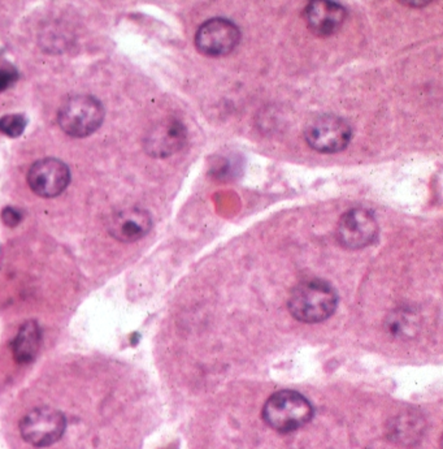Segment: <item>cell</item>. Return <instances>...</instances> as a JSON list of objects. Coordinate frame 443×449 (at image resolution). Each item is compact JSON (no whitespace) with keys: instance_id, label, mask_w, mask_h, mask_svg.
Wrapping results in <instances>:
<instances>
[{"instance_id":"1","label":"cell","mask_w":443,"mask_h":449,"mask_svg":"<svg viewBox=\"0 0 443 449\" xmlns=\"http://www.w3.org/2000/svg\"><path fill=\"white\" fill-rule=\"evenodd\" d=\"M337 305V293L333 287L318 279L295 285L288 301L290 314L299 322L309 324L327 321L336 312Z\"/></svg>"},{"instance_id":"2","label":"cell","mask_w":443,"mask_h":449,"mask_svg":"<svg viewBox=\"0 0 443 449\" xmlns=\"http://www.w3.org/2000/svg\"><path fill=\"white\" fill-rule=\"evenodd\" d=\"M313 408L303 395L283 390L270 396L263 408V420L270 429L291 432L303 427L312 420Z\"/></svg>"},{"instance_id":"3","label":"cell","mask_w":443,"mask_h":449,"mask_svg":"<svg viewBox=\"0 0 443 449\" xmlns=\"http://www.w3.org/2000/svg\"><path fill=\"white\" fill-rule=\"evenodd\" d=\"M103 105L93 96H73L64 100L58 112V123L68 136L85 138L97 132L104 121Z\"/></svg>"},{"instance_id":"4","label":"cell","mask_w":443,"mask_h":449,"mask_svg":"<svg viewBox=\"0 0 443 449\" xmlns=\"http://www.w3.org/2000/svg\"><path fill=\"white\" fill-rule=\"evenodd\" d=\"M67 420L59 410L42 406L29 411L20 420L21 438L37 448H46L63 438Z\"/></svg>"},{"instance_id":"5","label":"cell","mask_w":443,"mask_h":449,"mask_svg":"<svg viewBox=\"0 0 443 449\" xmlns=\"http://www.w3.org/2000/svg\"><path fill=\"white\" fill-rule=\"evenodd\" d=\"M304 138L315 151L337 154L348 146L352 138V129L345 119L337 115H320L307 124Z\"/></svg>"},{"instance_id":"6","label":"cell","mask_w":443,"mask_h":449,"mask_svg":"<svg viewBox=\"0 0 443 449\" xmlns=\"http://www.w3.org/2000/svg\"><path fill=\"white\" fill-rule=\"evenodd\" d=\"M241 40V30L228 19L216 17L201 25L195 34L196 50L211 58H219L231 54Z\"/></svg>"},{"instance_id":"7","label":"cell","mask_w":443,"mask_h":449,"mask_svg":"<svg viewBox=\"0 0 443 449\" xmlns=\"http://www.w3.org/2000/svg\"><path fill=\"white\" fill-rule=\"evenodd\" d=\"M336 234L338 243L348 250L366 248L373 244L378 236L376 216L368 208H351L341 216Z\"/></svg>"},{"instance_id":"8","label":"cell","mask_w":443,"mask_h":449,"mask_svg":"<svg viewBox=\"0 0 443 449\" xmlns=\"http://www.w3.org/2000/svg\"><path fill=\"white\" fill-rule=\"evenodd\" d=\"M187 139V129L181 120L165 117L148 129L143 138V149L153 158L164 159L182 150Z\"/></svg>"},{"instance_id":"9","label":"cell","mask_w":443,"mask_h":449,"mask_svg":"<svg viewBox=\"0 0 443 449\" xmlns=\"http://www.w3.org/2000/svg\"><path fill=\"white\" fill-rule=\"evenodd\" d=\"M30 189L43 198L61 195L70 183V171L64 162L56 158L37 160L28 172Z\"/></svg>"},{"instance_id":"10","label":"cell","mask_w":443,"mask_h":449,"mask_svg":"<svg viewBox=\"0 0 443 449\" xmlns=\"http://www.w3.org/2000/svg\"><path fill=\"white\" fill-rule=\"evenodd\" d=\"M107 228L117 241L135 243L151 231L153 219L143 208L130 207L112 215Z\"/></svg>"},{"instance_id":"11","label":"cell","mask_w":443,"mask_h":449,"mask_svg":"<svg viewBox=\"0 0 443 449\" xmlns=\"http://www.w3.org/2000/svg\"><path fill=\"white\" fill-rule=\"evenodd\" d=\"M309 29L318 37H329L342 28L347 10L334 1H311L303 10Z\"/></svg>"},{"instance_id":"12","label":"cell","mask_w":443,"mask_h":449,"mask_svg":"<svg viewBox=\"0 0 443 449\" xmlns=\"http://www.w3.org/2000/svg\"><path fill=\"white\" fill-rule=\"evenodd\" d=\"M40 342L42 337L38 323L36 321L24 323L10 344L15 361L22 365L34 361L40 348Z\"/></svg>"},{"instance_id":"13","label":"cell","mask_w":443,"mask_h":449,"mask_svg":"<svg viewBox=\"0 0 443 449\" xmlns=\"http://www.w3.org/2000/svg\"><path fill=\"white\" fill-rule=\"evenodd\" d=\"M386 328L395 337H412L419 328V323L414 314L401 312L389 317Z\"/></svg>"},{"instance_id":"14","label":"cell","mask_w":443,"mask_h":449,"mask_svg":"<svg viewBox=\"0 0 443 449\" xmlns=\"http://www.w3.org/2000/svg\"><path fill=\"white\" fill-rule=\"evenodd\" d=\"M421 418L414 416V413H407L396 420L394 427L391 429L393 435L398 438V440L405 441H412L414 438L420 436L423 429V422Z\"/></svg>"},{"instance_id":"15","label":"cell","mask_w":443,"mask_h":449,"mask_svg":"<svg viewBox=\"0 0 443 449\" xmlns=\"http://www.w3.org/2000/svg\"><path fill=\"white\" fill-rule=\"evenodd\" d=\"M26 125H28V120L21 114L6 115L0 119V132L10 138H17L21 136Z\"/></svg>"},{"instance_id":"16","label":"cell","mask_w":443,"mask_h":449,"mask_svg":"<svg viewBox=\"0 0 443 449\" xmlns=\"http://www.w3.org/2000/svg\"><path fill=\"white\" fill-rule=\"evenodd\" d=\"M1 220L7 227L13 228V227H16V225H19L21 223L22 214L15 207H6L1 211Z\"/></svg>"},{"instance_id":"17","label":"cell","mask_w":443,"mask_h":449,"mask_svg":"<svg viewBox=\"0 0 443 449\" xmlns=\"http://www.w3.org/2000/svg\"><path fill=\"white\" fill-rule=\"evenodd\" d=\"M17 72L13 68L0 69V93L10 89L17 81Z\"/></svg>"}]
</instances>
